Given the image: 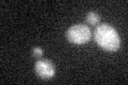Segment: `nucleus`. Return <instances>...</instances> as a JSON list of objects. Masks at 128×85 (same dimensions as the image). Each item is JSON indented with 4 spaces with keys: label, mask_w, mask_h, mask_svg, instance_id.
I'll use <instances>...</instances> for the list:
<instances>
[{
    "label": "nucleus",
    "mask_w": 128,
    "mask_h": 85,
    "mask_svg": "<svg viewBox=\"0 0 128 85\" xmlns=\"http://www.w3.org/2000/svg\"><path fill=\"white\" fill-rule=\"evenodd\" d=\"M95 42L105 50L116 51L120 48V36L118 31L112 26L102 23L95 29Z\"/></svg>",
    "instance_id": "f257e3e1"
},
{
    "label": "nucleus",
    "mask_w": 128,
    "mask_h": 85,
    "mask_svg": "<svg viewBox=\"0 0 128 85\" xmlns=\"http://www.w3.org/2000/svg\"><path fill=\"white\" fill-rule=\"evenodd\" d=\"M66 37L70 43L82 45V44H86L90 40L91 30L86 25L77 23V25H74L68 28V30L66 31Z\"/></svg>",
    "instance_id": "f03ea898"
},
{
    "label": "nucleus",
    "mask_w": 128,
    "mask_h": 85,
    "mask_svg": "<svg viewBox=\"0 0 128 85\" xmlns=\"http://www.w3.org/2000/svg\"><path fill=\"white\" fill-rule=\"evenodd\" d=\"M34 69L36 75L44 80L51 79L54 75V66L47 60H40L35 63Z\"/></svg>",
    "instance_id": "7ed1b4c3"
},
{
    "label": "nucleus",
    "mask_w": 128,
    "mask_h": 85,
    "mask_svg": "<svg viewBox=\"0 0 128 85\" xmlns=\"http://www.w3.org/2000/svg\"><path fill=\"white\" fill-rule=\"evenodd\" d=\"M86 21L88 23H90L92 26H95L97 25L99 22V20H100V16H99L97 13H95V12H90V13L86 14Z\"/></svg>",
    "instance_id": "20e7f679"
},
{
    "label": "nucleus",
    "mask_w": 128,
    "mask_h": 85,
    "mask_svg": "<svg viewBox=\"0 0 128 85\" xmlns=\"http://www.w3.org/2000/svg\"><path fill=\"white\" fill-rule=\"evenodd\" d=\"M43 53H44V51L41 47H34L33 49H32V54H33V56H35V58H41Z\"/></svg>",
    "instance_id": "39448f33"
}]
</instances>
